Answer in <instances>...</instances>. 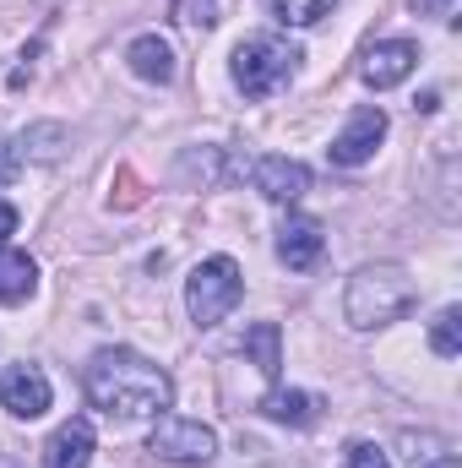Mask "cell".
<instances>
[{
	"mask_svg": "<svg viewBox=\"0 0 462 468\" xmlns=\"http://www.w3.org/2000/svg\"><path fill=\"white\" fill-rule=\"evenodd\" d=\"M88 403L115 420V425H136V420H158L174 398V381L163 365H152L136 349H99L88 365Z\"/></svg>",
	"mask_w": 462,
	"mask_h": 468,
	"instance_id": "6da1fadb",
	"label": "cell"
},
{
	"mask_svg": "<svg viewBox=\"0 0 462 468\" xmlns=\"http://www.w3.org/2000/svg\"><path fill=\"white\" fill-rule=\"evenodd\" d=\"M414 294H419V289H414V278H408L397 261L359 267L343 289V322L359 327V333H375V327L408 316V311H414Z\"/></svg>",
	"mask_w": 462,
	"mask_h": 468,
	"instance_id": "7a4b0ae2",
	"label": "cell"
},
{
	"mask_svg": "<svg viewBox=\"0 0 462 468\" xmlns=\"http://www.w3.org/2000/svg\"><path fill=\"white\" fill-rule=\"evenodd\" d=\"M299 60H305L299 44H289V38H278V33H250L229 60L234 88H239L245 99H272V93H283V88L294 82Z\"/></svg>",
	"mask_w": 462,
	"mask_h": 468,
	"instance_id": "3957f363",
	"label": "cell"
},
{
	"mask_svg": "<svg viewBox=\"0 0 462 468\" xmlns=\"http://www.w3.org/2000/svg\"><path fill=\"white\" fill-rule=\"evenodd\" d=\"M245 294V278H239V261L234 256H207L191 278H185V311L196 327H218L239 305Z\"/></svg>",
	"mask_w": 462,
	"mask_h": 468,
	"instance_id": "277c9868",
	"label": "cell"
},
{
	"mask_svg": "<svg viewBox=\"0 0 462 468\" xmlns=\"http://www.w3.org/2000/svg\"><path fill=\"white\" fill-rule=\"evenodd\" d=\"M147 452H152L158 463L202 468V463H213V458H218V436H213V425H202V420H174V414H158Z\"/></svg>",
	"mask_w": 462,
	"mask_h": 468,
	"instance_id": "5b68a950",
	"label": "cell"
},
{
	"mask_svg": "<svg viewBox=\"0 0 462 468\" xmlns=\"http://www.w3.org/2000/svg\"><path fill=\"white\" fill-rule=\"evenodd\" d=\"M386 142V110L381 104H364V110H353L348 125L332 136V164H343V169H359V164H370L375 158V147Z\"/></svg>",
	"mask_w": 462,
	"mask_h": 468,
	"instance_id": "8992f818",
	"label": "cell"
},
{
	"mask_svg": "<svg viewBox=\"0 0 462 468\" xmlns=\"http://www.w3.org/2000/svg\"><path fill=\"white\" fill-rule=\"evenodd\" d=\"M414 66H419V44H408V38H381V44H370V49H364L359 77H364L375 93H386V88L408 82V77H414Z\"/></svg>",
	"mask_w": 462,
	"mask_h": 468,
	"instance_id": "52a82bcc",
	"label": "cell"
},
{
	"mask_svg": "<svg viewBox=\"0 0 462 468\" xmlns=\"http://www.w3.org/2000/svg\"><path fill=\"white\" fill-rule=\"evenodd\" d=\"M49 376L38 370V365H11L5 376H0V409L5 414H16V420H38V414H49Z\"/></svg>",
	"mask_w": 462,
	"mask_h": 468,
	"instance_id": "ba28073f",
	"label": "cell"
},
{
	"mask_svg": "<svg viewBox=\"0 0 462 468\" xmlns=\"http://www.w3.org/2000/svg\"><path fill=\"white\" fill-rule=\"evenodd\" d=\"M250 180H256V191H261L267 202H299V197L310 191V169H305L299 158H283V153L256 158V164H250Z\"/></svg>",
	"mask_w": 462,
	"mask_h": 468,
	"instance_id": "9c48e42d",
	"label": "cell"
},
{
	"mask_svg": "<svg viewBox=\"0 0 462 468\" xmlns=\"http://www.w3.org/2000/svg\"><path fill=\"white\" fill-rule=\"evenodd\" d=\"M321 250H327V234L316 218H305V213H294L283 229H278V261L289 267V272H310L316 261H321Z\"/></svg>",
	"mask_w": 462,
	"mask_h": 468,
	"instance_id": "30bf717a",
	"label": "cell"
},
{
	"mask_svg": "<svg viewBox=\"0 0 462 468\" xmlns=\"http://www.w3.org/2000/svg\"><path fill=\"white\" fill-rule=\"evenodd\" d=\"M88 463H93V425L88 420H66L44 441V468H88Z\"/></svg>",
	"mask_w": 462,
	"mask_h": 468,
	"instance_id": "8fae6325",
	"label": "cell"
},
{
	"mask_svg": "<svg viewBox=\"0 0 462 468\" xmlns=\"http://www.w3.org/2000/svg\"><path fill=\"white\" fill-rule=\"evenodd\" d=\"M125 60H131V71L142 77V82H174V49H169V38H158V33H142V38H131V49H125Z\"/></svg>",
	"mask_w": 462,
	"mask_h": 468,
	"instance_id": "7c38bea8",
	"label": "cell"
},
{
	"mask_svg": "<svg viewBox=\"0 0 462 468\" xmlns=\"http://www.w3.org/2000/svg\"><path fill=\"white\" fill-rule=\"evenodd\" d=\"M261 414H267V420H278V425L305 431V425H316L321 398H316V392H299V387H272V392L261 398Z\"/></svg>",
	"mask_w": 462,
	"mask_h": 468,
	"instance_id": "4fadbf2b",
	"label": "cell"
},
{
	"mask_svg": "<svg viewBox=\"0 0 462 468\" xmlns=\"http://www.w3.org/2000/svg\"><path fill=\"white\" fill-rule=\"evenodd\" d=\"M33 289H38V261L0 245V305H22L33 300Z\"/></svg>",
	"mask_w": 462,
	"mask_h": 468,
	"instance_id": "5bb4252c",
	"label": "cell"
},
{
	"mask_svg": "<svg viewBox=\"0 0 462 468\" xmlns=\"http://www.w3.org/2000/svg\"><path fill=\"white\" fill-rule=\"evenodd\" d=\"M66 147H71V131H66V125H55V120L27 125V131L16 136V153H22V158H38V164H55Z\"/></svg>",
	"mask_w": 462,
	"mask_h": 468,
	"instance_id": "9a60e30c",
	"label": "cell"
},
{
	"mask_svg": "<svg viewBox=\"0 0 462 468\" xmlns=\"http://www.w3.org/2000/svg\"><path fill=\"white\" fill-rule=\"evenodd\" d=\"M403 458H408V468H462L446 436H414L408 431L403 436Z\"/></svg>",
	"mask_w": 462,
	"mask_h": 468,
	"instance_id": "2e32d148",
	"label": "cell"
},
{
	"mask_svg": "<svg viewBox=\"0 0 462 468\" xmlns=\"http://www.w3.org/2000/svg\"><path fill=\"white\" fill-rule=\"evenodd\" d=\"M245 349H250V359H256V370L261 376H278V322H256L250 333H245Z\"/></svg>",
	"mask_w": 462,
	"mask_h": 468,
	"instance_id": "e0dca14e",
	"label": "cell"
},
{
	"mask_svg": "<svg viewBox=\"0 0 462 468\" xmlns=\"http://www.w3.org/2000/svg\"><path fill=\"white\" fill-rule=\"evenodd\" d=\"M430 349L441 354V359H457L462 354V311L457 305H446V311L430 322Z\"/></svg>",
	"mask_w": 462,
	"mask_h": 468,
	"instance_id": "ac0fdd59",
	"label": "cell"
},
{
	"mask_svg": "<svg viewBox=\"0 0 462 468\" xmlns=\"http://www.w3.org/2000/svg\"><path fill=\"white\" fill-rule=\"evenodd\" d=\"M272 11H278V22H289V27H316V22L332 11V0H272Z\"/></svg>",
	"mask_w": 462,
	"mask_h": 468,
	"instance_id": "d6986e66",
	"label": "cell"
},
{
	"mask_svg": "<svg viewBox=\"0 0 462 468\" xmlns=\"http://www.w3.org/2000/svg\"><path fill=\"white\" fill-rule=\"evenodd\" d=\"M180 22L191 33H213L218 27V0H180Z\"/></svg>",
	"mask_w": 462,
	"mask_h": 468,
	"instance_id": "ffe728a7",
	"label": "cell"
},
{
	"mask_svg": "<svg viewBox=\"0 0 462 468\" xmlns=\"http://www.w3.org/2000/svg\"><path fill=\"white\" fill-rule=\"evenodd\" d=\"M348 468H392V458L381 447H370V441H353L348 447Z\"/></svg>",
	"mask_w": 462,
	"mask_h": 468,
	"instance_id": "44dd1931",
	"label": "cell"
},
{
	"mask_svg": "<svg viewBox=\"0 0 462 468\" xmlns=\"http://www.w3.org/2000/svg\"><path fill=\"white\" fill-rule=\"evenodd\" d=\"M16 169H22L16 142H0V186H11V180H16Z\"/></svg>",
	"mask_w": 462,
	"mask_h": 468,
	"instance_id": "7402d4cb",
	"label": "cell"
},
{
	"mask_svg": "<svg viewBox=\"0 0 462 468\" xmlns=\"http://www.w3.org/2000/svg\"><path fill=\"white\" fill-rule=\"evenodd\" d=\"M414 11H425V16H452L457 0H414Z\"/></svg>",
	"mask_w": 462,
	"mask_h": 468,
	"instance_id": "603a6c76",
	"label": "cell"
},
{
	"mask_svg": "<svg viewBox=\"0 0 462 468\" xmlns=\"http://www.w3.org/2000/svg\"><path fill=\"white\" fill-rule=\"evenodd\" d=\"M11 234H16V207H11V202H0V245H5Z\"/></svg>",
	"mask_w": 462,
	"mask_h": 468,
	"instance_id": "cb8c5ba5",
	"label": "cell"
}]
</instances>
